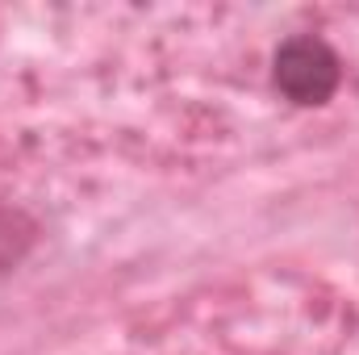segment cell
Returning <instances> with one entry per match:
<instances>
[{
    "label": "cell",
    "instance_id": "cell-2",
    "mask_svg": "<svg viewBox=\"0 0 359 355\" xmlns=\"http://www.w3.org/2000/svg\"><path fill=\"white\" fill-rule=\"evenodd\" d=\"M34 247V222L25 213L0 209V272L21 264V255Z\"/></svg>",
    "mask_w": 359,
    "mask_h": 355
},
{
    "label": "cell",
    "instance_id": "cell-1",
    "mask_svg": "<svg viewBox=\"0 0 359 355\" xmlns=\"http://www.w3.org/2000/svg\"><path fill=\"white\" fill-rule=\"evenodd\" d=\"M339 80H343V63H339L334 46L313 34L284 38L271 55V84L284 100H292L301 109L326 105L339 92Z\"/></svg>",
    "mask_w": 359,
    "mask_h": 355
}]
</instances>
